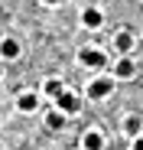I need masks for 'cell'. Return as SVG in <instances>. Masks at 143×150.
Wrapping results in <instances>:
<instances>
[{
  "label": "cell",
  "instance_id": "4",
  "mask_svg": "<svg viewBox=\"0 0 143 150\" xmlns=\"http://www.w3.org/2000/svg\"><path fill=\"white\" fill-rule=\"evenodd\" d=\"M42 101H46V98H42V91L39 88H23V91H16V98H13V108L20 111V114H36L39 108H42Z\"/></svg>",
  "mask_w": 143,
  "mask_h": 150
},
{
  "label": "cell",
  "instance_id": "13",
  "mask_svg": "<svg viewBox=\"0 0 143 150\" xmlns=\"http://www.w3.org/2000/svg\"><path fill=\"white\" fill-rule=\"evenodd\" d=\"M39 4H42V7H59L62 0H39Z\"/></svg>",
  "mask_w": 143,
  "mask_h": 150
},
{
  "label": "cell",
  "instance_id": "2",
  "mask_svg": "<svg viewBox=\"0 0 143 150\" xmlns=\"http://www.w3.org/2000/svg\"><path fill=\"white\" fill-rule=\"evenodd\" d=\"M75 62H78L81 69H88V72H101V69H107L111 56H107V49H104V46H98V42H88V46H81V49H78Z\"/></svg>",
  "mask_w": 143,
  "mask_h": 150
},
{
  "label": "cell",
  "instance_id": "11",
  "mask_svg": "<svg viewBox=\"0 0 143 150\" xmlns=\"http://www.w3.org/2000/svg\"><path fill=\"white\" fill-rule=\"evenodd\" d=\"M81 147H88V150H101V147H107L111 140L98 131V127H85V134H81V140H78Z\"/></svg>",
  "mask_w": 143,
  "mask_h": 150
},
{
  "label": "cell",
  "instance_id": "8",
  "mask_svg": "<svg viewBox=\"0 0 143 150\" xmlns=\"http://www.w3.org/2000/svg\"><path fill=\"white\" fill-rule=\"evenodd\" d=\"M0 59H4L7 65L10 62H20L23 59V42L16 36H0Z\"/></svg>",
  "mask_w": 143,
  "mask_h": 150
},
{
  "label": "cell",
  "instance_id": "12",
  "mask_svg": "<svg viewBox=\"0 0 143 150\" xmlns=\"http://www.w3.org/2000/svg\"><path fill=\"white\" fill-rule=\"evenodd\" d=\"M121 131H124V137L130 140L133 134H140V131H143V117H140L137 111H127V114L121 117Z\"/></svg>",
  "mask_w": 143,
  "mask_h": 150
},
{
  "label": "cell",
  "instance_id": "9",
  "mask_svg": "<svg viewBox=\"0 0 143 150\" xmlns=\"http://www.w3.org/2000/svg\"><path fill=\"white\" fill-rule=\"evenodd\" d=\"M65 124H68V114L59 111L55 105H49V108L42 111V127H46V131H62Z\"/></svg>",
  "mask_w": 143,
  "mask_h": 150
},
{
  "label": "cell",
  "instance_id": "6",
  "mask_svg": "<svg viewBox=\"0 0 143 150\" xmlns=\"http://www.w3.org/2000/svg\"><path fill=\"white\" fill-rule=\"evenodd\" d=\"M78 20H81V26H85L88 33H101V30H104V23H107L104 10H101V7H94V4H85L81 13H78Z\"/></svg>",
  "mask_w": 143,
  "mask_h": 150
},
{
  "label": "cell",
  "instance_id": "10",
  "mask_svg": "<svg viewBox=\"0 0 143 150\" xmlns=\"http://www.w3.org/2000/svg\"><path fill=\"white\" fill-rule=\"evenodd\" d=\"M39 91H42L46 101H52L55 95H62V91H65V79H62V75H46L42 85H39Z\"/></svg>",
  "mask_w": 143,
  "mask_h": 150
},
{
  "label": "cell",
  "instance_id": "5",
  "mask_svg": "<svg viewBox=\"0 0 143 150\" xmlns=\"http://www.w3.org/2000/svg\"><path fill=\"white\" fill-rule=\"evenodd\" d=\"M52 105H55L59 111H65L68 117H78V114L85 111V95H78V91H72V88L65 85V91L52 98Z\"/></svg>",
  "mask_w": 143,
  "mask_h": 150
},
{
  "label": "cell",
  "instance_id": "1",
  "mask_svg": "<svg viewBox=\"0 0 143 150\" xmlns=\"http://www.w3.org/2000/svg\"><path fill=\"white\" fill-rule=\"evenodd\" d=\"M114 88H117L114 75H111L107 69H101V72H94L91 79H88V85H85V101H104V98L114 95Z\"/></svg>",
  "mask_w": 143,
  "mask_h": 150
},
{
  "label": "cell",
  "instance_id": "14",
  "mask_svg": "<svg viewBox=\"0 0 143 150\" xmlns=\"http://www.w3.org/2000/svg\"><path fill=\"white\" fill-rule=\"evenodd\" d=\"M4 79H7V62L0 59V82H4Z\"/></svg>",
  "mask_w": 143,
  "mask_h": 150
},
{
  "label": "cell",
  "instance_id": "15",
  "mask_svg": "<svg viewBox=\"0 0 143 150\" xmlns=\"http://www.w3.org/2000/svg\"><path fill=\"white\" fill-rule=\"evenodd\" d=\"M140 134H143V131H140Z\"/></svg>",
  "mask_w": 143,
  "mask_h": 150
},
{
  "label": "cell",
  "instance_id": "3",
  "mask_svg": "<svg viewBox=\"0 0 143 150\" xmlns=\"http://www.w3.org/2000/svg\"><path fill=\"white\" fill-rule=\"evenodd\" d=\"M107 72L114 75V82H133L140 75V65H137L133 52H124V56H117L114 62H107Z\"/></svg>",
  "mask_w": 143,
  "mask_h": 150
},
{
  "label": "cell",
  "instance_id": "7",
  "mask_svg": "<svg viewBox=\"0 0 143 150\" xmlns=\"http://www.w3.org/2000/svg\"><path fill=\"white\" fill-rule=\"evenodd\" d=\"M107 49H114V56L133 52V49H137V36H133L127 26H121V30H114V36H111V46H107Z\"/></svg>",
  "mask_w": 143,
  "mask_h": 150
}]
</instances>
